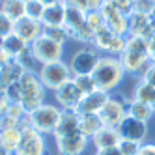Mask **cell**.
<instances>
[{
    "instance_id": "d590c367",
    "label": "cell",
    "mask_w": 155,
    "mask_h": 155,
    "mask_svg": "<svg viewBox=\"0 0 155 155\" xmlns=\"http://www.w3.org/2000/svg\"><path fill=\"white\" fill-rule=\"evenodd\" d=\"M118 148L121 150V153H124V155H137L138 153V148H140V142L121 138L120 144H118Z\"/></svg>"
},
{
    "instance_id": "1f68e13d",
    "label": "cell",
    "mask_w": 155,
    "mask_h": 155,
    "mask_svg": "<svg viewBox=\"0 0 155 155\" xmlns=\"http://www.w3.org/2000/svg\"><path fill=\"white\" fill-rule=\"evenodd\" d=\"M17 62L23 65L26 71H36V73H38V69H39V62L36 60L34 54H32V49H30V47L17 58Z\"/></svg>"
},
{
    "instance_id": "b9f144b4",
    "label": "cell",
    "mask_w": 155,
    "mask_h": 155,
    "mask_svg": "<svg viewBox=\"0 0 155 155\" xmlns=\"http://www.w3.org/2000/svg\"><path fill=\"white\" fill-rule=\"evenodd\" d=\"M137 155H155V142H142Z\"/></svg>"
},
{
    "instance_id": "52a82bcc",
    "label": "cell",
    "mask_w": 155,
    "mask_h": 155,
    "mask_svg": "<svg viewBox=\"0 0 155 155\" xmlns=\"http://www.w3.org/2000/svg\"><path fill=\"white\" fill-rule=\"evenodd\" d=\"M99 58H101V52L94 47H84L81 51H77L71 54L69 58V69L73 73V77L77 75H94Z\"/></svg>"
},
{
    "instance_id": "4dcf8cb0",
    "label": "cell",
    "mask_w": 155,
    "mask_h": 155,
    "mask_svg": "<svg viewBox=\"0 0 155 155\" xmlns=\"http://www.w3.org/2000/svg\"><path fill=\"white\" fill-rule=\"evenodd\" d=\"M86 25L92 28V32L95 34V32H99L101 28H105V19H103V13L97 9H90V12H86Z\"/></svg>"
},
{
    "instance_id": "7a4b0ae2",
    "label": "cell",
    "mask_w": 155,
    "mask_h": 155,
    "mask_svg": "<svg viewBox=\"0 0 155 155\" xmlns=\"http://www.w3.org/2000/svg\"><path fill=\"white\" fill-rule=\"evenodd\" d=\"M125 77V71L121 68V62L118 56H108V54H103L99 58V64L94 71V79L97 82V88L103 92L112 94L116 88L121 84Z\"/></svg>"
},
{
    "instance_id": "681fc988",
    "label": "cell",
    "mask_w": 155,
    "mask_h": 155,
    "mask_svg": "<svg viewBox=\"0 0 155 155\" xmlns=\"http://www.w3.org/2000/svg\"><path fill=\"white\" fill-rule=\"evenodd\" d=\"M150 15H151V19L155 21V6H153V9H151V13H150Z\"/></svg>"
},
{
    "instance_id": "cb8c5ba5",
    "label": "cell",
    "mask_w": 155,
    "mask_h": 155,
    "mask_svg": "<svg viewBox=\"0 0 155 155\" xmlns=\"http://www.w3.org/2000/svg\"><path fill=\"white\" fill-rule=\"evenodd\" d=\"M28 47H30L28 43H26L23 38H21V36H17L15 32H13V34H9L8 38H4V47H2V49H4V52L8 54V58L17 60Z\"/></svg>"
},
{
    "instance_id": "8992f818",
    "label": "cell",
    "mask_w": 155,
    "mask_h": 155,
    "mask_svg": "<svg viewBox=\"0 0 155 155\" xmlns=\"http://www.w3.org/2000/svg\"><path fill=\"white\" fill-rule=\"evenodd\" d=\"M21 127V144L13 155H47V140L45 135H41L39 131H36L28 124V120L25 118L19 124Z\"/></svg>"
},
{
    "instance_id": "484cf974",
    "label": "cell",
    "mask_w": 155,
    "mask_h": 155,
    "mask_svg": "<svg viewBox=\"0 0 155 155\" xmlns=\"http://www.w3.org/2000/svg\"><path fill=\"white\" fill-rule=\"evenodd\" d=\"M0 12H4L12 21L26 17V0H0Z\"/></svg>"
},
{
    "instance_id": "7dc6e473",
    "label": "cell",
    "mask_w": 155,
    "mask_h": 155,
    "mask_svg": "<svg viewBox=\"0 0 155 155\" xmlns=\"http://www.w3.org/2000/svg\"><path fill=\"white\" fill-rule=\"evenodd\" d=\"M45 6H52V4H58V2H64V0H41Z\"/></svg>"
},
{
    "instance_id": "2e32d148",
    "label": "cell",
    "mask_w": 155,
    "mask_h": 155,
    "mask_svg": "<svg viewBox=\"0 0 155 155\" xmlns=\"http://www.w3.org/2000/svg\"><path fill=\"white\" fill-rule=\"evenodd\" d=\"M108 97H110V94L103 92V90H95L92 94H86L81 99V103H79L75 112L77 114H99Z\"/></svg>"
},
{
    "instance_id": "7402d4cb",
    "label": "cell",
    "mask_w": 155,
    "mask_h": 155,
    "mask_svg": "<svg viewBox=\"0 0 155 155\" xmlns=\"http://www.w3.org/2000/svg\"><path fill=\"white\" fill-rule=\"evenodd\" d=\"M21 137H23V133H21L19 125L17 127H2L0 129V148L6 153L13 155L21 144Z\"/></svg>"
},
{
    "instance_id": "ab89813d",
    "label": "cell",
    "mask_w": 155,
    "mask_h": 155,
    "mask_svg": "<svg viewBox=\"0 0 155 155\" xmlns=\"http://www.w3.org/2000/svg\"><path fill=\"white\" fill-rule=\"evenodd\" d=\"M155 6V0H135V12L140 13H151V9Z\"/></svg>"
},
{
    "instance_id": "816d5d0a",
    "label": "cell",
    "mask_w": 155,
    "mask_h": 155,
    "mask_svg": "<svg viewBox=\"0 0 155 155\" xmlns=\"http://www.w3.org/2000/svg\"><path fill=\"white\" fill-rule=\"evenodd\" d=\"M0 129H2V116H0Z\"/></svg>"
},
{
    "instance_id": "c3c4849f",
    "label": "cell",
    "mask_w": 155,
    "mask_h": 155,
    "mask_svg": "<svg viewBox=\"0 0 155 155\" xmlns=\"http://www.w3.org/2000/svg\"><path fill=\"white\" fill-rule=\"evenodd\" d=\"M90 2H92V8H94V9H97L99 6L103 4V0H90Z\"/></svg>"
},
{
    "instance_id": "f6af8a7d",
    "label": "cell",
    "mask_w": 155,
    "mask_h": 155,
    "mask_svg": "<svg viewBox=\"0 0 155 155\" xmlns=\"http://www.w3.org/2000/svg\"><path fill=\"white\" fill-rule=\"evenodd\" d=\"M8 105H9V101H8V97H6V94H4V92H0V116H2V114L6 112V108H8Z\"/></svg>"
},
{
    "instance_id": "d4e9b609",
    "label": "cell",
    "mask_w": 155,
    "mask_h": 155,
    "mask_svg": "<svg viewBox=\"0 0 155 155\" xmlns=\"http://www.w3.org/2000/svg\"><path fill=\"white\" fill-rule=\"evenodd\" d=\"M153 114H155V110H153L151 105L137 101V99H129V101H127V116L137 118V120L146 121V124H148V121L153 118Z\"/></svg>"
},
{
    "instance_id": "db71d44e",
    "label": "cell",
    "mask_w": 155,
    "mask_h": 155,
    "mask_svg": "<svg viewBox=\"0 0 155 155\" xmlns=\"http://www.w3.org/2000/svg\"><path fill=\"white\" fill-rule=\"evenodd\" d=\"M153 38H155V34H153Z\"/></svg>"
},
{
    "instance_id": "3957f363",
    "label": "cell",
    "mask_w": 155,
    "mask_h": 155,
    "mask_svg": "<svg viewBox=\"0 0 155 155\" xmlns=\"http://www.w3.org/2000/svg\"><path fill=\"white\" fill-rule=\"evenodd\" d=\"M21 105L26 110V114H30L32 110H36L45 103V90L47 88L41 84L39 77L36 71H26L21 77Z\"/></svg>"
},
{
    "instance_id": "8d00e7d4",
    "label": "cell",
    "mask_w": 155,
    "mask_h": 155,
    "mask_svg": "<svg viewBox=\"0 0 155 155\" xmlns=\"http://www.w3.org/2000/svg\"><path fill=\"white\" fill-rule=\"evenodd\" d=\"M4 94H6L9 103H21V84H19V81L13 82V84H9Z\"/></svg>"
},
{
    "instance_id": "4316f807",
    "label": "cell",
    "mask_w": 155,
    "mask_h": 155,
    "mask_svg": "<svg viewBox=\"0 0 155 155\" xmlns=\"http://www.w3.org/2000/svg\"><path fill=\"white\" fill-rule=\"evenodd\" d=\"M65 28L69 32V39L75 32H79L81 28L86 26V12H81L77 8H69L68 6V15H65Z\"/></svg>"
},
{
    "instance_id": "6da1fadb",
    "label": "cell",
    "mask_w": 155,
    "mask_h": 155,
    "mask_svg": "<svg viewBox=\"0 0 155 155\" xmlns=\"http://www.w3.org/2000/svg\"><path fill=\"white\" fill-rule=\"evenodd\" d=\"M120 62L125 75H140L146 65L150 64L148 58V39L142 36H125V49L120 54Z\"/></svg>"
},
{
    "instance_id": "74e56055",
    "label": "cell",
    "mask_w": 155,
    "mask_h": 155,
    "mask_svg": "<svg viewBox=\"0 0 155 155\" xmlns=\"http://www.w3.org/2000/svg\"><path fill=\"white\" fill-rule=\"evenodd\" d=\"M110 2H112L121 13H125L127 17L135 12V0H110Z\"/></svg>"
},
{
    "instance_id": "8fae6325",
    "label": "cell",
    "mask_w": 155,
    "mask_h": 155,
    "mask_svg": "<svg viewBox=\"0 0 155 155\" xmlns=\"http://www.w3.org/2000/svg\"><path fill=\"white\" fill-rule=\"evenodd\" d=\"M99 12L103 13V19H105V25L108 30L116 32L120 36H127L129 32V21H127V15L121 13L120 9L110 2V0H103V4L99 6Z\"/></svg>"
},
{
    "instance_id": "836d02e7",
    "label": "cell",
    "mask_w": 155,
    "mask_h": 155,
    "mask_svg": "<svg viewBox=\"0 0 155 155\" xmlns=\"http://www.w3.org/2000/svg\"><path fill=\"white\" fill-rule=\"evenodd\" d=\"M2 116H8V118H12V120H15V121H19V124H21V121L26 118V110L23 108V105H21V103H9L8 108H6V112Z\"/></svg>"
},
{
    "instance_id": "30bf717a",
    "label": "cell",
    "mask_w": 155,
    "mask_h": 155,
    "mask_svg": "<svg viewBox=\"0 0 155 155\" xmlns=\"http://www.w3.org/2000/svg\"><path fill=\"white\" fill-rule=\"evenodd\" d=\"M30 49H32V54L36 56V60L39 62V65L51 64V62H58L64 56V45L49 39L47 36H43V34L32 43Z\"/></svg>"
},
{
    "instance_id": "ba28073f",
    "label": "cell",
    "mask_w": 155,
    "mask_h": 155,
    "mask_svg": "<svg viewBox=\"0 0 155 155\" xmlns=\"http://www.w3.org/2000/svg\"><path fill=\"white\" fill-rule=\"evenodd\" d=\"M127 101L124 95H116V94H110V97L107 99L105 107L101 108L99 112V118H101L103 125L108 127H118L121 121L127 118Z\"/></svg>"
},
{
    "instance_id": "f907efd6",
    "label": "cell",
    "mask_w": 155,
    "mask_h": 155,
    "mask_svg": "<svg viewBox=\"0 0 155 155\" xmlns=\"http://www.w3.org/2000/svg\"><path fill=\"white\" fill-rule=\"evenodd\" d=\"M4 47V38H0V49Z\"/></svg>"
},
{
    "instance_id": "277c9868",
    "label": "cell",
    "mask_w": 155,
    "mask_h": 155,
    "mask_svg": "<svg viewBox=\"0 0 155 155\" xmlns=\"http://www.w3.org/2000/svg\"><path fill=\"white\" fill-rule=\"evenodd\" d=\"M64 110L58 105H52V103H43L41 107H38L36 110H32L30 114H26L28 124L34 127L36 131H39L41 135H52L54 129L58 127L60 124V118H62Z\"/></svg>"
},
{
    "instance_id": "bcb514c9",
    "label": "cell",
    "mask_w": 155,
    "mask_h": 155,
    "mask_svg": "<svg viewBox=\"0 0 155 155\" xmlns=\"http://www.w3.org/2000/svg\"><path fill=\"white\" fill-rule=\"evenodd\" d=\"M8 60H9V58H8V54L4 52V49H0V68H2V65H4Z\"/></svg>"
},
{
    "instance_id": "4fadbf2b",
    "label": "cell",
    "mask_w": 155,
    "mask_h": 155,
    "mask_svg": "<svg viewBox=\"0 0 155 155\" xmlns=\"http://www.w3.org/2000/svg\"><path fill=\"white\" fill-rule=\"evenodd\" d=\"M54 144H56L58 155H82L88 150L90 138H86L82 133H77V135L54 138Z\"/></svg>"
},
{
    "instance_id": "ee69618b",
    "label": "cell",
    "mask_w": 155,
    "mask_h": 155,
    "mask_svg": "<svg viewBox=\"0 0 155 155\" xmlns=\"http://www.w3.org/2000/svg\"><path fill=\"white\" fill-rule=\"evenodd\" d=\"M95 155H124L121 150L116 146V148H108V150H101V151H95Z\"/></svg>"
},
{
    "instance_id": "e575fe53",
    "label": "cell",
    "mask_w": 155,
    "mask_h": 155,
    "mask_svg": "<svg viewBox=\"0 0 155 155\" xmlns=\"http://www.w3.org/2000/svg\"><path fill=\"white\" fill-rule=\"evenodd\" d=\"M15 32V21H12L4 12H0V38H8Z\"/></svg>"
},
{
    "instance_id": "f35d334b",
    "label": "cell",
    "mask_w": 155,
    "mask_h": 155,
    "mask_svg": "<svg viewBox=\"0 0 155 155\" xmlns=\"http://www.w3.org/2000/svg\"><path fill=\"white\" fill-rule=\"evenodd\" d=\"M140 79L146 81L148 84H151V86L155 88V64H153V62H150V64L146 65V69L140 73Z\"/></svg>"
},
{
    "instance_id": "ffe728a7",
    "label": "cell",
    "mask_w": 155,
    "mask_h": 155,
    "mask_svg": "<svg viewBox=\"0 0 155 155\" xmlns=\"http://www.w3.org/2000/svg\"><path fill=\"white\" fill-rule=\"evenodd\" d=\"M79 131V114L75 110H64L58 127L54 129L52 138H62V137H69V135H77Z\"/></svg>"
},
{
    "instance_id": "f546056e",
    "label": "cell",
    "mask_w": 155,
    "mask_h": 155,
    "mask_svg": "<svg viewBox=\"0 0 155 155\" xmlns=\"http://www.w3.org/2000/svg\"><path fill=\"white\" fill-rule=\"evenodd\" d=\"M73 82L79 86V90L86 95V94H92V92H95V90H99L97 88V82H95V79H94V75H77V77H73Z\"/></svg>"
},
{
    "instance_id": "83f0119b",
    "label": "cell",
    "mask_w": 155,
    "mask_h": 155,
    "mask_svg": "<svg viewBox=\"0 0 155 155\" xmlns=\"http://www.w3.org/2000/svg\"><path fill=\"white\" fill-rule=\"evenodd\" d=\"M131 99H137V101L151 105L153 99H155V88L151 84H148L146 81L138 79V82L135 84V88H133V97Z\"/></svg>"
},
{
    "instance_id": "44dd1931",
    "label": "cell",
    "mask_w": 155,
    "mask_h": 155,
    "mask_svg": "<svg viewBox=\"0 0 155 155\" xmlns=\"http://www.w3.org/2000/svg\"><path fill=\"white\" fill-rule=\"evenodd\" d=\"M120 140H121V137H120L118 129H116V127L105 125L90 142L94 144L95 151H101V150H108V148H116L118 144H120Z\"/></svg>"
},
{
    "instance_id": "ac0fdd59",
    "label": "cell",
    "mask_w": 155,
    "mask_h": 155,
    "mask_svg": "<svg viewBox=\"0 0 155 155\" xmlns=\"http://www.w3.org/2000/svg\"><path fill=\"white\" fill-rule=\"evenodd\" d=\"M26 73V69L21 65L17 60L9 58L2 68H0V92H6V88L9 84H13L17 81H21V77Z\"/></svg>"
},
{
    "instance_id": "d6a6232c",
    "label": "cell",
    "mask_w": 155,
    "mask_h": 155,
    "mask_svg": "<svg viewBox=\"0 0 155 155\" xmlns=\"http://www.w3.org/2000/svg\"><path fill=\"white\" fill-rule=\"evenodd\" d=\"M45 8L47 6L43 4L41 0H26V17L36 19V21H41Z\"/></svg>"
},
{
    "instance_id": "e0dca14e",
    "label": "cell",
    "mask_w": 155,
    "mask_h": 155,
    "mask_svg": "<svg viewBox=\"0 0 155 155\" xmlns=\"http://www.w3.org/2000/svg\"><path fill=\"white\" fill-rule=\"evenodd\" d=\"M15 34L23 38L28 45H32V43L43 34V25H41V21L23 17V19H19L15 23Z\"/></svg>"
},
{
    "instance_id": "60d3db41",
    "label": "cell",
    "mask_w": 155,
    "mask_h": 155,
    "mask_svg": "<svg viewBox=\"0 0 155 155\" xmlns=\"http://www.w3.org/2000/svg\"><path fill=\"white\" fill-rule=\"evenodd\" d=\"M65 4H68L69 8L81 9V12H90V9H94L90 0H65Z\"/></svg>"
},
{
    "instance_id": "9a60e30c",
    "label": "cell",
    "mask_w": 155,
    "mask_h": 155,
    "mask_svg": "<svg viewBox=\"0 0 155 155\" xmlns=\"http://www.w3.org/2000/svg\"><path fill=\"white\" fill-rule=\"evenodd\" d=\"M116 129L120 133V137L125 140H135V142L142 144L148 138V124L137 120V118H131V116H127Z\"/></svg>"
},
{
    "instance_id": "9c48e42d",
    "label": "cell",
    "mask_w": 155,
    "mask_h": 155,
    "mask_svg": "<svg viewBox=\"0 0 155 155\" xmlns=\"http://www.w3.org/2000/svg\"><path fill=\"white\" fill-rule=\"evenodd\" d=\"M92 47L97 49L99 52L108 54V56H120L125 49V36H120L105 26L99 32H95Z\"/></svg>"
},
{
    "instance_id": "7c38bea8",
    "label": "cell",
    "mask_w": 155,
    "mask_h": 155,
    "mask_svg": "<svg viewBox=\"0 0 155 155\" xmlns=\"http://www.w3.org/2000/svg\"><path fill=\"white\" fill-rule=\"evenodd\" d=\"M84 97V94L79 90V86L73 82V79L69 82H65L62 88H58L54 92V99H56V105L62 110H77L81 99Z\"/></svg>"
},
{
    "instance_id": "5b68a950",
    "label": "cell",
    "mask_w": 155,
    "mask_h": 155,
    "mask_svg": "<svg viewBox=\"0 0 155 155\" xmlns=\"http://www.w3.org/2000/svg\"><path fill=\"white\" fill-rule=\"evenodd\" d=\"M38 77L41 84L51 92H56L58 88H62L65 82H69L73 79V73L69 69V64L58 60V62H51V64H43L38 69Z\"/></svg>"
},
{
    "instance_id": "603a6c76",
    "label": "cell",
    "mask_w": 155,
    "mask_h": 155,
    "mask_svg": "<svg viewBox=\"0 0 155 155\" xmlns=\"http://www.w3.org/2000/svg\"><path fill=\"white\" fill-rule=\"evenodd\" d=\"M103 127L105 125H103L101 118H99V114H79V131L86 138L92 140Z\"/></svg>"
},
{
    "instance_id": "f1b7e54d",
    "label": "cell",
    "mask_w": 155,
    "mask_h": 155,
    "mask_svg": "<svg viewBox=\"0 0 155 155\" xmlns=\"http://www.w3.org/2000/svg\"><path fill=\"white\" fill-rule=\"evenodd\" d=\"M43 36H47L49 39L60 43V45H65L69 41V32L65 26H47L43 28Z\"/></svg>"
},
{
    "instance_id": "5bb4252c",
    "label": "cell",
    "mask_w": 155,
    "mask_h": 155,
    "mask_svg": "<svg viewBox=\"0 0 155 155\" xmlns=\"http://www.w3.org/2000/svg\"><path fill=\"white\" fill-rule=\"evenodd\" d=\"M129 32L127 36H142V38H153L155 34V21L148 13H140V12H133L129 17Z\"/></svg>"
},
{
    "instance_id": "d6986e66",
    "label": "cell",
    "mask_w": 155,
    "mask_h": 155,
    "mask_svg": "<svg viewBox=\"0 0 155 155\" xmlns=\"http://www.w3.org/2000/svg\"><path fill=\"white\" fill-rule=\"evenodd\" d=\"M65 15H68V4H65V0L64 2H58V4H52V6H47L45 12H43V17H41V25H43V28L64 26Z\"/></svg>"
},
{
    "instance_id": "f5cc1de1",
    "label": "cell",
    "mask_w": 155,
    "mask_h": 155,
    "mask_svg": "<svg viewBox=\"0 0 155 155\" xmlns=\"http://www.w3.org/2000/svg\"><path fill=\"white\" fill-rule=\"evenodd\" d=\"M151 107H153V110H155V99H153V103H151Z\"/></svg>"
},
{
    "instance_id": "7bdbcfd3",
    "label": "cell",
    "mask_w": 155,
    "mask_h": 155,
    "mask_svg": "<svg viewBox=\"0 0 155 155\" xmlns=\"http://www.w3.org/2000/svg\"><path fill=\"white\" fill-rule=\"evenodd\" d=\"M148 58H150V62L155 64V38L148 39Z\"/></svg>"
}]
</instances>
